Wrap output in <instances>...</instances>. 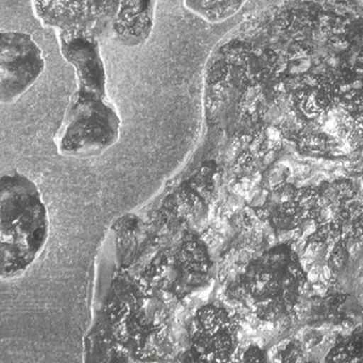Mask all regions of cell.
Segmentation results:
<instances>
[{
  "label": "cell",
  "mask_w": 363,
  "mask_h": 363,
  "mask_svg": "<svg viewBox=\"0 0 363 363\" xmlns=\"http://www.w3.org/2000/svg\"><path fill=\"white\" fill-rule=\"evenodd\" d=\"M211 261L207 247L199 239H190L178 248L174 262L176 295L184 296L203 288L209 277Z\"/></svg>",
  "instance_id": "cell-5"
},
{
  "label": "cell",
  "mask_w": 363,
  "mask_h": 363,
  "mask_svg": "<svg viewBox=\"0 0 363 363\" xmlns=\"http://www.w3.org/2000/svg\"><path fill=\"white\" fill-rule=\"evenodd\" d=\"M335 186L337 189V194H339L341 201H347V199H352L356 195V186L352 182H348V180H343V182L335 184Z\"/></svg>",
  "instance_id": "cell-6"
},
{
  "label": "cell",
  "mask_w": 363,
  "mask_h": 363,
  "mask_svg": "<svg viewBox=\"0 0 363 363\" xmlns=\"http://www.w3.org/2000/svg\"><path fill=\"white\" fill-rule=\"evenodd\" d=\"M238 327L235 315L222 303H211L199 308L189 330L193 360H230L237 345Z\"/></svg>",
  "instance_id": "cell-4"
},
{
  "label": "cell",
  "mask_w": 363,
  "mask_h": 363,
  "mask_svg": "<svg viewBox=\"0 0 363 363\" xmlns=\"http://www.w3.org/2000/svg\"><path fill=\"white\" fill-rule=\"evenodd\" d=\"M244 361H255V362H260L264 360V352L261 348L257 345H252L245 350L243 354Z\"/></svg>",
  "instance_id": "cell-7"
},
{
  "label": "cell",
  "mask_w": 363,
  "mask_h": 363,
  "mask_svg": "<svg viewBox=\"0 0 363 363\" xmlns=\"http://www.w3.org/2000/svg\"><path fill=\"white\" fill-rule=\"evenodd\" d=\"M61 54L73 65L77 90L55 135L57 152L69 158L103 155L118 143L121 118L107 96V77L99 39L59 37Z\"/></svg>",
  "instance_id": "cell-1"
},
{
  "label": "cell",
  "mask_w": 363,
  "mask_h": 363,
  "mask_svg": "<svg viewBox=\"0 0 363 363\" xmlns=\"http://www.w3.org/2000/svg\"><path fill=\"white\" fill-rule=\"evenodd\" d=\"M45 69L43 50L33 35L3 31L0 44V101L16 103L28 92Z\"/></svg>",
  "instance_id": "cell-3"
},
{
  "label": "cell",
  "mask_w": 363,
  "mask_h": 363,
  "mask_svg": "<svg viewBox=\"0 0 363 363\" xmlns=\"http://www.w3.org/2000/svg\"><path fill=\"white\" fill-rule=\"evenodd\" d=\"M322 341V337L318 333H311L309 335L306 337V346L308 348L315 347Z\"/></svg>",
  "instance_id": "cell-8"
},
{
  "label": "cell",
  "mask_w": 363,
  "mask_h": 363,
  "mask_svg": "<svg viewBox=\"0 0 363 363\" xmlns=\"http://www.w3.org/2000/svg\"><path fill=\"white\" fill-rule=\"evenodd\" d=\"M50 235V214L37 184L20 172L4 175L0 179L3 279L26 273L41 257Z\"/></svg>",
  "instance_id": "cell-2"
}]
</instances>
